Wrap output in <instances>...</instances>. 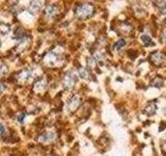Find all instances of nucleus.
Wrapping results in <instances>:
<instances>
[{
  "instance_id": "7",
  "label": "nucleus",
  "mask_w": 166,
  "mask_h": 156,
  "mask_svg": "<svg viewBox=\"0 0 166 156\" xmlns=\"http://www.w3.org/2000/svg\"><path fill=\"white\" fill-rule=\"evenodd\" d=\"M156 110H157V106H156L155 102H150L144 108V114L147 115H153L156 114Z\"/></svg>"
},
{
  "instance_id": "4",
  "label": "nucleus",
  "mask_w": 166,
  "mask_h": 156,
  "mask_svg": "<svg viewBox=\"0 0 166 156\" xmlns=\"http://www.w3.org/2000/svg\"><path fill=\"white\" fill-rule=\"evenodd\" d=\"M56 137H57L56 132L46 131L39 137V140H40V142H42V143H51V142H53V140H55Z\"/></svg>"
},
{
  "instance_id": "21",
  "label": "nucleus",
  "mask_w": 166,
  "mask_h": 156,
  "mask_svg": "<svg viewBox=\"0 0 166 156\" xmlns=\"http://www.w3.org/2000/svg\"><path fill=\"white\" fill-rule=\"evenodd\" d=\"M162 40H163L164 42H166V30L162 34Z\"/></svg>"
},
{
  "instance_id": "11",
  "label": "nucleus",
  "mask_w": 166,
  "mask_h": 156,
  "mask_svg": "<svg viewBox=\"0 0 166 156\" xmlns=\"http://www.w3.org/2000/svg\"><path fill=\"white\" fill-rule=\"evenodd\" d=\"M140 41L143 45H145V46H147V45H150L153 43V39L152 37L150 36V34H143L140 36Z\"/></svg>"
},
{
  "instance_id": "5",
  "label": "nucleus",
  "mask_w": 166,
  "mask_h": 156,
  "mask_svg": "<svg viewBox=\"0 0 166 156\" xmlns=\"http://www.w3.org/2000/svg\"><path fill=\"white\" fill-rule=\"evenodd\" d=\"M79 103H80V100H79V97L78 96H74L72 98L71 100L69 101V103H67V112H74L75 109L78 107V105H79Z\"/></svg>"
},
{
  "instance_id": "6",
  "label": "nucleus",
  "mask_w": 166,
  "mask_h": 156,
  "mask_svg": "<svg viewBox=\"0 0 166 156\" xmlns=\"http://www.w3.org/2000/svg\"><path fill=\"white\" fill-rule=\"evenodd\" d=\"M34 77V74L32 71L30 70H24L22 73H20L19 78L22 80V81H28V80H31L32 78Z\"/></svg>"
},
{
  "instance_id": "20",
  "label": "nucleus",
  "mask_w": 166,
  "mask_h": 156,
  "mask_svg": "<svg viewBox=\"0 0 166 156\" xmlns=\"http://www.w3.org/2000/svg\"><path fill=\"white\" fill-rule=\"evenodd\" d=\"M5 133H6L5 126H4V124H1V136H2V137L5 136Z\"/></svg>"
},
{
  "instance_id": "17",
  "label": "nucleus",
  "mask_w": 166,
  "mask_h": 156,
  "mask_svg": "<svg viewBox=\"0 0 166 156\" xmlns=\"http://www.w3.org/2000/svg\"><path fill=\"white\" fill-rule=\"evenodd\" d=\"M0 29H1V34H9V32L11 31V27H9V25H6V24H1Z\"/></svg>"
},
{
  "instance_id": "16",
  "label": "nucleus",
  "mask_w": 166,
  "mask_h": 156,
  "mask_svg": "<svg viewBox=\"0 0 166 156\" xmlns=\"http://www.w3.org/2000/svg\"><path fill=\"white\" fill-rule=\"evenodd\" d=\"M79 76L83 78V79H86L87 77H88V72H87V70L85 69V68H80L79 69Z\"/></svg>"
},
{
  "instance_id": "8",
  "label": "nucleus",
  "mask_w": 166,
  "mask_h": 156,
  "mask_svg": "<svg viewBox=\"0 0 166 156\" xmlns=\"http://www.w3.org/2000/svg\"><path fill=\"white\" fill-rule=\"evenodd\" d=\"M152 62L156 65H160L161 62H164V55H163L161 52H155L154 54H152V57H150Z\"/></svg>"
},
{
  "instance_id": "3",
  "label": "nucleus",
  "mask_w": 166,
  "mask_h": 156,
  "mask_svg": "<svg viewBox=\"0 0 166 156\" xmlns=\"http://www.w3.org/2000/svg\"><path fill=\"white\" fill-rule=\"evenodd\" d=\"M45 62L48 65V66H57L58 64L61 62V57L59 56L58 54H56L54 51L50 52L46 55L45 57Z\"/></svg>"
},
{
  "instance_id": "10",
  "label": "nucleus",
  "mask_w": 166,
  "mask_h": 156,
  "mask_svg": "<svg viewBox=\"0 0 166 156\" xmlns=\"http://www.w3.org/2000/svg\"><path fill=\"white\" fill-rule=\"evenodd\" d=\"M43 4V0H32L30 3V11L31 12H37L41 9Z\"/></svg>"
},
{
  "instance_id": "12",
  "label": "nucleus",
  "mask_w": 166,
  "mask_h": 156,
  "mask_svg": "<svg viewBox=\"0 0 166 156\" xmlns=\"http://www.w3.org/2000/svg\"><path fill=\"white\" fill-rule=\"evenodd\" d=\"M45 87H46V81H45L44 79H40L39 81H36V83H34L33 89L36 92H41Z\"/></svg>"
},
{
  "instance_id": "9",
  "label": "nucleus",
  "mask_w": 166,
  "mask_h": 156,
  "mask_svg": "<svg viewBox=\"0 0 166 156\" xmlns=\"http://www.w3.org/2000/svg\"><path fill=\"white\" fill-rule=\"evenodd\" d=\"M57 12V7L53 5V4H51V5H48L46 7V11H45V14H46V17L47 18H51V17H53L55 14H56Z\"/></svg>"
},
{
  "instance_id": "15",
  "label": "nucleus",
  "mask_w": 166,
  "mask_h": 156,
  "mask_svg": "<svg viewBox=\"0 0 166 156\" xmlns=\"http://www.w3.org/2000/svg\"><path fill=\"white\" fill-rule=\"evenodd\" d=\"M158 7H159V11L162 12V14H165L166 12V1L165 0H161L159 3H158Z\"/></svg>"
},
{
  "instance_id": "13",
  "label": "nucleus",
  "mask_w": 166,
  "mask_h": 156,
  "mask_svg": "<svg viewBox=\"0 0 166 156\" xmlns=\"http://www.w3.org/2000/svg\"><path fill=\"white\" fill-rule=\"evenodd\" d=\"M20 18L22 20H24V21H28L30 22L32 19H33V15L32 14H29L28 12H23L21 15H20Z\"/></svg>"
},
{
  "instance_id": "2",
  "label": "nucleus",
  "mask_w": 166,
  "mask_h": 156,
  "mask_svg": "<svg viewBox=\"0 0 166 156\" xmlns=\"http://www.w3.org/2000/svg\"><path fill=\"white\" fill-rule=\"evenodd\" d=\"M78 78L76 76V74L73 72H69L65 74V76L64 77V85L65 89H73L74 85L76 84Z\"/></svg>"
},
{
  "instance_id": "19",
  "label": "nucleus",
  "mask_w": 166,
  "mask_h": 156,
  "mask_svg": "<svg viewBox=\"0 0 166 156\" xmlns=\"http://www.w3.org/2000/svg\"><path fill=\"white\" fill-rule=\"evenodd\" d=\"M7 72H9V70L6 69L5 65H2V66H1V76H4Z\"/></svg>"
},
{
  "instance_id": "18",
  "label": "nucleus",
  "mask_w": 166,
  "mask_h": 156,
  "mask_svg": "<svg viewBox=\"0 0 166 156\" xmlns=\"http://www.w3.org/2000/svg\"><path fill=\"white\" fill-rule=\"evenodd\" d=\"M163 84H164V82H163V80L160 79V78H157V79H155L154 81L152 82L153 87H163Z\"/></svg>"
},
{
  "instance_id": "22",
  "label": "nucleus",
  "mask_w": 166,
  "mask_h": 156,
  "mask_svg": "<svg viewBox=\"0 0 166 156\" xmlns=\"http://www.w3.org/2000/svg\"><path fill=\"white\" fill-rule=\"evenodd\" d=\"M164 114H165V115H166V107H165V109H164Z\"/></svg>"
},
{
  "instance_id": "1",
  "label": "nucleus",
  "mask_w": 166,
  "mask_h": 156,
  "mask_svg": "<svg viewBox=\"0 0 166 156\" xmlns=\"http://www.w3.org/2000/svg\"><path fill=\"white\" fill-rule=\"evenodd\" d=\"M94 12V6L90 4H82V5L78 6L76 9V15L80 18H86L90 16Z\"/></svg>"
},
{
  "instance_id": "14",
  "label": "nucleus",
  "mask_w": 166,
  "mask_h": 156,
  "mask_svg": "<svg viewBox=\"0 0 166 156\" xmlns=\"http://www.w3.org/2000/svg\"><path fill=\"white\" fill-rule=\"evenodd\" d=\"M126 44H127V41H126L125 39H119V41H117V42L114 44V50H119V49H122Z\"/></svg>"
}]
</instances>
